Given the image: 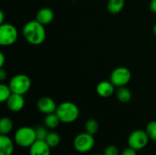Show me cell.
Masks as SVG:
<instances>
[{
  "mask_svg": "<svg viewBox=\"0 0 156 155\" xmlns=\"http://www.w3.org/2000/svg\"><path fill=\"white\" fill-rule=\"evenodd\" d=\"M46 35L45 26L36 19L27 22L23 27V36L25 39L34 46L42 44L46 39Z\"/></svg>",
  "mask_w": 156,
  "mask_h": 155,
  "instance_id": "1",
  "label": "cell"
},
{
  "mask_svg": "<svg viewBox=\"0 0 156 155\" xmlns=\"http://www.w3.org/2000/svg\"><path fill=\"white\" fill-rule=\"evenodd\" d=\"M57 115L63 123H72L80 116L79 107L71 101H64L60 103L56 111Z\"/></svg>",
  "mask_w": 156,
  "mask_h": 155,
  "instance_id": "2",
  "label": "cell"
},
{
  "mask_svg": "<svg viewBox=\"0 0 156 155\" xmlns=\"http://www.w3.org/2000/svg\"><path fill=\"white\" fill-rule=\"evenodd\" d=\"M37 135L35 128L28 127V126H23L16 130L15 133V143L23 148H28L30 147L36 141H37Z\"/></svg>",
  "mask_w": 156,
  "mask_h": 155,
  "instance_id": "3",
  "label": "cell"
},
{
  "mask_svg": "<svg viewBox=\"0 0 156 155\" xmlns=\"http://www.w3.org/2000/svg\"><path fill=\"white\" fill-rule=\"evenodd\" d=\"M9 87L13 93L26 94L31 88V79L26 74H16L9 81Z\"/></svg>",
  "mask_w": 156,
  "mask_h": 155,
  "instance_id": "4",
  "label": "cell"
},
{
  "mask_svg": "<svg viewBox=\"0 0 156 155\" xmlns=\"http://www.w3.org/2000/svg\"><path fill=\"white\" fill-rule=\"evenodd\" d=\"M95 145L94 135L88 133L87 132L79 133L73 141V146L75 150L80 153H87L92 150Z\"/></svg>",
  "mask_w": 156,
  "mask_h": 155,
  "instance_id": "5",
  "label": "cell"
},
{
  "mask_svg": "<svg viewBox=\"0 0 156 155\" xmlns=\"http://www.w3.org/2000/svg\"><path fill=\"white\" fill-rule=\"evenodd\" d=\"M18 31L15 26L9 23H4L0 26V45L3 47L11 46L16 42Z\"/></svg>",
  "mask_w": 156,
  "mask_h": 155,
  "instance_id": "6",
  "label": "cell"
},
{
  "mask_svg": "<svg viewBox=\"0 0 156 155\" xmlns=\"http://www.w3.org/2000/svg\"><path fill=\"white\" fill-rule=\"evenodd\" d=\"M132 79V72L126 67H118L112 70L110 76L111 82L117 88L126 86Z\"/></svg>",
  "mask_w": 156,
  "mask_h": 155,
  "instance_id": "7",
  "label": "cell"
},
{
  "mask_svg": "<svg viewBox=\"0 0 156 155\" xmlns=\"http://www.w3.org/2000/svg\"><path fill=\"white\" fill-rule=\"evenodd\" d=\"M150 138L146 132V131L144 130H136L133 131L128 137V145L136 151H140L146 147L148 144Z\"/></svg>",
  "mask_w": 156,
  "mask_h": 155,
  "instance_id": "8",
  "label": "cell"
},
{
  "mask_svg": "<svg viewBox=\"0 0 156 155\" xmlns=\"http://www.w3.org/2000/svg\"><path fill=\"white\" fill-rule=\"evenodd\" d=\"M37 107L41 113L46 114V115L56 112L57 108H58L55 100L53 99H51L50 97H47V96L41 97L37 100Z\"/></svg>",
  "mask_w": 156,
  "mask_h": 155,
  "instance_id": "9",
  "label": "cell"
},
{
  "mask_svg": "<svg viewBox=\"0 0 156 155\" xmlns=\"http://www.w3.org/2000/svg\"><path fill=\"white\" fill-rule=\"evenodd\" d=\"M6 107L13 112H18L23 110L25 106V99L23 95L12 93L9 99L6 100Z\"/></svg>",
  "mask_w": 156,
  "mask_h": 155,
  "instance_id": "10",
  "label": "cell"
},
{
  "mask_svg": "<svg viewBox=\"0 0 156 155\" xmlns=\"http://www.w3.org/2000/svg\"><path fill=\"white\" fill-rule=\"evenodd\" d=\"M49 145L42 140H37L30 147H29V154L30 155H50Z\"/></svg>",
  "mask_w": 156,
  "mask_h": 155,
  "instance_id": "11",
  "label": "cell"
},
{
  "mask_svg": "<svg viewBox=\"0 0 156 155\" xmlns=\"http://www.w3.org/2000/svg\"><path fill=\"white\" fill-rule=\"evenodd\" d=\"M96 90L100 97L109 98L114 93L115 86L111 82V80H102L97 85Z\"/></svg>",
  "mask_w": 156,
  "mask_h": 155,
  "instance_id": "12",
  "label": "cell"
},
{
  "mask_svg": "<svg viewBox=\"0 0 156 155\" xmlns=\"http://www.w3.org/2000/svg\"><path fill=\"white\" fill-rule=\"evenodd\" d=\"M54 19V12L49 7L40 8L36 15V20H37L42 25L46 26L50 24Z\"/></svg>",
  "mask_w": 156,
  "mask_h": 155,
  "instance_id": "13",
  "label": "cell"
},
{
  "mask_svg": "<svg viewBox=\"0 0 156 155\" xmlns=\"http://www.w3.org/2000/svg\"><path fill=\"white\" fill-rule=\"evenodd\" d=\"M14 153V143L7 136L1 134L0 136V155H12Z\"/></svg>",
  "mask_w": 156,
  "mask_h": 155,
  "instance_id": "14",
  "label": "cell"
},
{
  "mask_svg": "<svg viewBox=\"0 0 156 155\" xmlns=\"http://www.w3.org/2000/svg\"><path fill=\"white\" fill-rule=\"evenodd\" d=\"M125 5V0H109L107 3V9L111 14L116 15L122 11Z\"/></svg>",
  "mask_w": 156,
  "mask_h": 155,
  "instance_id": "15",
  "label": "cell"
},
{
  "mask_svg": "<svg viewBox=\"0 0 156 155\" xmlns=\"http://www.w3.org/2000/svg\"><path fill=\"white\" fill-rule=\"evenodd\" d=\"M60 122H60V120H59V118L56 112L47 114L45 119H44V125L48 129H56L59 125Z\"/></svg>",
  "mask_w": 156,
  "mask_h": 155,
  "instance_id": "16",
  "label": "cell"
},
{
  "mask_svg": "<svg viewBox=\"0 0 156 155\" xmlns=\"http://www.w3.org/2000/svg\"><path fill=\"white\" fill-rule=\"evenodd\" d=\"M116 96H117V99L119 100V101H121L122 103H128L132 100V97H133L131 90L128 88H126L125 86L118 88Z\"/></svg>",
  "mask_w": 156,
  "mask_h": 155,
  "instance_id": "17",
  "label": "cell"
},
{
  "mask_svg": "<svg viewBox=\"0 0 156 155\" xmlns=\"http://www.w3.org/2000/svg\"><path fill=\"white\" fill-rule=\"evenodd\" d=\"M13 130V122L7 117H3L0 120V134L7 135Z\"/></svg>",
  "mask_w": 156,
  "mask_h": 155,
  "instance_id": "18",
  "label": "cell"
},
{
  "mask_svg": "<svg viewBox=\"0 0 156 155\" xmlns=\"http://www.w3.org/2000/svg\"><path fill=\"white\" fill-rule=\"evenodd\" d=\"M45 142L49 145L50 148H55L60 143V135L56 132H49Z\"/></svg>",
  "mask_w": 156,
  "mask_h": 155,
  "instance_id": "19",
  "label": "cell"
},
{
  "mask_svg": "<svg viewBox=\"0 0 156 155\" xmlns=\"http://www.w3.org/2000/svg\"><path fill=\"white\" fill-rule=\"evenodd\" d=\"M99 131V123L94 119H90L85 122V132L90 134H96Z\"/></svg>",
  "mask_w": 156,
  "mask_h": 155,
  "instance_id": "20",
  "label": "cell"
},
{
  "mask_svg": "<svg viewBox=\"0 0 156 155\" xmlns=\"http://www.w3.org/2000/svg\"><path fill=\"white\" fill-rule=\"evenodd\" d=\"M12 93L13 92L9 85L4 84V83L0 84V101L1 102H6V100L12 95Z\"/></svg>",
  "mask_w": 156,
  "mask_h": 155,
  "instance_id": "21",
  "label": "cell"
},
{
  "mask_svg": "<svg viewBox=\"0 0 156 155\" xmlns=\"http://www.w3.org/2000/svg\"><path fill=\"white\" fill-rule=\"evenodd\" d=\"M146 132L150 138V140L156 142V121L150 122L146 126Z\"/></svg>",
  "mask_w": 156,
  "mask_h": 155,
  "instance_id": "22",
  "label": "cell"
},
{
  "mask_svg": "<svg viewBox=\"0 0 156 155\" xmlns=\"http://www.w3.org/2000/svg\"><path fill=\"white\" fill-rule=\"evenodd\" d=\"M35 131H36V135H37V140H42V141H45V139L47 138L48 134L49 132H48V128L44 125H38L35 128Z\"/></svg>",
  "mask_w": 156,
  "mask_h": 155,
  "instance_id": "23",
  "label": "cell"
},
{
  "mask_svg": "<svg viewBox=\"0 0 156 155\" xmlns=\"http://www.w3.org/2000/svg\"><path fill=\"white\" fill-rule=\"evenodd\" d=\"M104 155H119V149L115 145H109L104 150Z\"/></svg>",
  "mask_w": 156,
  "mask_h": 155,
  "instance_id": "24",
  "label": "cell"
},
{
  "mask_svg": "<svg viewBox=\"0 0 156 155\" xmlns=\"http://www.w3.org/2000/svg\"><path fill=\"white\" fill-rule=\"evenodd\" d=\"M121 155H137V151L129 146L128 148H125L124 150H122Z\"/></svg>",
  "mask_w": 156,
  "mask_h": 155,
  "instance_id": "25",
  "label": "cell"
},
{
  "mask_svg": "<svg viewBox=\"0 0 156 155\" xmlns=\"http://www.w3.org/2000/svg\"><path fill=\"white\" fill-rule=\"evenodd\" d=\"M6 78H7V72L3 68H1V69H0V80L4 81V80H5Z\"/></svg>",
  "mask_w": 156,
  "mask_h": 155,
  "instance_id": "26",
  "label": "cell"
},
{
  "mask_svg": "<svg viewBox=\"0 0 156 155\" xmlns=\"http://www.w3.org/2000/svg\"><path fill=\"white\" fill-rule=\"evenodd\" d=\"M150 10L156 14V0H151V2H150Z\"/></svg>",
  "mask_w": 156,
  "mask_h": 155,
  "instance_id": "27",
  "label": "cell"
},
{
  "mask_svg": "<svg viewBox=\"0 0 156 155\" xmlns=\"http://www.w3.org/2000/svg\"><path fill=\"white\" fill-rule=\"evenodd\" d=\"M5 55L3 52L0 53V67L3 68L4 64H5Z\"/></svg>",
  "mask_w": 156,
  "mask_h": 155,
  "instance_id": "28",
  "label": "cell"
},
{
  "mask_svg": "<svg viewBox=\"0 0 156 155\" xmlns=\"http://www.w3.org/2000/svg\"><path fill=\"white\" fill-rule=\"evenodd\" d=\"M5 23V14H4V12L1 10L0 11V24L2 25V24H4Z\"/></svg>",
  "mask_w": 156,
  "mask_h": 155,
  "instance_id": "29",
  "label": "cell"
},
{
  "mask_svg": "<svg viewBox=\"0 0 156 155\" xmlns=\"http://www.w3.org/2000/svg\"><path fill=\"white\" fill-rule=\"evenodd\" d=\"M154 34L156 36V24L154 25Z\"/></svg>",
  "mask_w": 156,
  "mask_h": 155,
  "instance_id": "30",
  "label": "cell"
},
{
  "mask_svg": "<svg viewBox=\"0 0 156 155\" xmlns=\"http://www.w3.org/2000/svg\"><path fill=\"white\" fill-rule=\"evenodd\" d=\"M92 155H104V154H100V153H96V154H92Z\"/></svg>",
  "mask_w": 156,
  "mask_h": 155,
  "instance_id": "31",
  "label": "cell"
}]
</instances>
